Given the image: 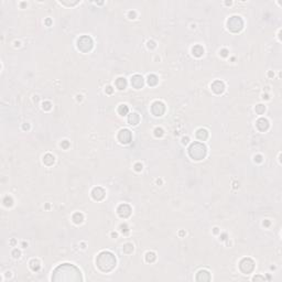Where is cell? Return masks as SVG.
<instances>
[{
    "mask_svg": "<svg viewBox=\"0 0 282 282\" xmlns=\"http://www.w3.org/2000/svg\"><path fill=\"white\" fill-rule=\"evenodd\" d=\"M130 212H131V208L127 204H122V205H120L118 207V214L121 217H128L130 215Z\"/></svg>",
    "mask_w": 282,
    "mask_h": 282,
    "instance_id": "obj_9",
    "label": "cell"
},
{
    "mask_svg": "<svg viewBox=\"0 0 282 282\" xmlns=\"http://www.w3.org/2000/svg\"><path fill=\"white\" fill-rule=\"evenodd\" d=\"M45 106V109H50L51 108V104L50 103H45V104H43V107Z\"/></svg>",
    "mask_w": 282,
    "mask_h": 282,
    "instance_id": "obj_26",
    "label": "cell"
},
{
    "mask_svg": "<svg viewBox=\"0 0 282 282\" xmlns=\"http://www.w3.org/2000/svg\"><path fill=\"white\" fill-rule=\"evenodd\" d=\"M107 91H108V93H111V91H113L111 87H107Z\"/></svg>",
    "mask_w": 282,
    "mask_h": 282,
    "instance_id": "obj_29",
    "label": "cell"
},
{
    "mask_svg": "<svg viewBox=\"0 0 282 282\" xmlns=\"http://www.w3.org/2000/svg\"><path fill=\"white\" fill-rule=\"evenodd\" d=\"M154 131H155V136H157V137H161V136L163 134V130L160 129V128H157Z\"/></svg>",
    "mask_w": 282,
    "mask_h": 282,
    "instance_id": "obj_25",
    "label": "cell"
},
{
    "mask_svg": "<svg viewBox=\"0 0 282 282\" xmlns=\"http://www.w3.org/2000/svg\"><path fill=\"white\" fill-rule=\"evenodd\" d=\"M82 274L81 271L75 266L70 263H64L58 266L53 271L52 280L53 281H81Z\"/></svg>",
    "mask_w": 282,
    "mask_h": 282,
    "instance_id": "obj_1",
    "label": "cell"
},
{
    "mask_svg": "<svg viewBox=\"0 0 282 282\" xmlns=\"http://www.w3.org/2000/svg\"><path fill=\"white\" fill-rule=\"evenodd\" d=\"M196 137L200 139V140H202V141H204V140H206L207 137H208V132H207V130L205 129H200L197 130V132H196Z\"/></svg>",
    "mask_w": 282,
    "mask_h": 282,
    "instance_id": "obj_15",
    "label": "cell"
},
{
    "mask_svg": "<svg viewBox=\"0 0 282 282\" xmlns=\"http://www.w3.org/2000/svg\"><path fill=\"white\" fill-rule=\"evenodd\" d=\"M131 84L134 88H141L143 85V78L140 75H134L131 77Z\"/></svg>",
    "mask_w": 282,
    "mask_h": 282,
    "instance_id": "obj_10",
    "label": "cell"
},
{
    "mask_svg": "<svg viewBox=\"0 0 282 282\" xmlns=\"http://www.w3.org/2000/svg\"><path fill=\"white\" fill-rule=\"evenodd\" d=\"M148 84L150 86H154L158 84V77L155 75H149L148 76Z\"/></svg>",
    "mask_w": 282,
    "mask_h": 282,
    "instance_id": "obj_19",
    "label": "cell"
},
{
    "mask_svg": "<svg viewBox=\"0 0 282 282\" xmlns=\"http://www.w3.org/2000/svg\"><path fill=\"white\" fill-rule=\"evenodd\" d=\"M118 139L121 143H129L131 141V132L127 129L121 130L118 134Z\"/></svg>",
    "mask_w": 282,
    "mask_h": 282,
    "instance_id": "obj_8",
    "label": "cell"
},
{
    "mask_svg": "<svg viewBox=\"0 0 282 282\" xmlns=\"http://www.w3.org/2000/svg\"><path fill=\"white\" fill-rule=\"evenodd\" d=\"M192 52H193V54H194L195 56H202L203 53H204V50H203V48L200 46V45H196V46L193 48Z\"/></svg>",
    "mask_w": 282,
    "mask_h": 282,
    "instance_id": "obj_17",
    "label": "cell"
},
{
    "mask_svg": "<svg viewBox=\"0 0 282 282\" xmlns=\"http://www.w3.org/2000/svg\"><path fill=\"white\" fill-rule=\"evenodd\" d=\"M227 25H228V29L233 32H238L240 30L243 29L244 27V22L240 17H237V15H234L228 19L227 21Z\"/></svg>",
    "mask_w": 282,
    "mask_h": 282,
    "instance_id": "obj_4",
    "label": "cell"
},
{
    "mask_svg": "<svg viewBox=\"0 0 282 282\" xmlns=\"http://www.w3.org/2000/svg\"><path fill=\"white\" fill-rule=\"evenodd\" d=\"M222 52H223V53H222V54H223L224 56H226V55H227V51H226V50H223Z\"/></svg>",
    "mask_w": 282,
    "mask_h": 282,
    "instance_id": "obj_28",
    "label": "cell"
},
{
    "mask_svg": "<svg viewBox=\"0 0 282 282\" xmlns=\"http://www.w3.org/2000/svg\"><path fill=\"white\" fill-rule=\"evenodd\" d=\"M96 263L101 271L108 272L115 268L116 258L115 256L109 251H103L98 255V257L96 259Z\"/></svg>",
    "mask_w": 282,
    "mask_h": 282,
    "instance_id": "obj_2",
    "label": "cell"
},
{
    "mask_svg": "<svg viewBox=\"0 0 282 282\" xmlns=\"http://www.w3.org/2000/svg\"><path fill=\"white\" fill-rule=\"evenodd\" d=\"M128 121H129L130 124L136 126V124L139 122V116L137 115V114H131V115L129 116V118H128Z\"/></svg>",
    "mask_w": 282,
    "mask_h": 282,
    "instance_id": "obj_18",
    "label": "cell"
},
{
    "mask_svg": "<svg viewBox=\"0 0 282 282\" xmlns=\"http://www.w3.org/2000/svg\"><path fill=\"white\" fill-rule=\"evenodd\" d=\"M256 111L258 113V114H262L263 111H264V106L262 105H258L257 107H256Z\"/></svg>",
    "mask_w": 282,
    "mask_h": 282,
    "instance_id": "obj_24",
    "label": "cell"
},
{
    "mask_svg": "<svg viewBox=\"0 0 282 282\" xmlns=\"http://www.w3.org/2000/svg\"><path fill=\"white\" fill-rule=\"evenodd\" d=\"M73 220H74L76 224H79V223H82V220H83V215L79 214V213H76L75 215L73 216Z\"/></svg>",
    "mask_w": 282,
    "mask_h": 282,
    "instance_id": "obj_22",
    "label": "cell"
},
{
    "mask_svg": "<svg viewBox=\"0 0 282 282\" xmlns=\"http://www.w3.org/2000/svg\"><path fill=\"white\" fill-rule=\"evenodd\" d=\"M91 194H93V197H94L95 200L99 201V200H103V198H104L105 192H104V190H103L101 187H95V188L93 190V192H91Z\"/></svg>",
    "mask_w": 282,
    "mask_h": 282,
    "instance_id": "obj_11",
    "label": "cell"
},
{
    "mask_svg": "<svg viewBox=\"0 0 282 282\" xmlns=\"http://www.w3.org/2000/svg\"><path fill=\"white\" fill-rule=\"evenodd\" d=\"M43 161L45 164H48V165H51L53 162H54V157H53L52 154H46L45 157H44Z\"/></svg>",
    "mask_w": 282,
    "mask_h": 282,
    "instance_id": "obj_20",
    "label": "cell"
},
{
    "mask_svg": "<svg viewBox=\"0 0 282 282\" xmlns=\"http://www.w3.org/2000/svg\"><path fill=\"white\" fill-rule=\"evenodd\" d=\"M154 259H155V255H154L153 252H148V253H147V256H146V260H147L148 262H152Z\"/></svg>",
    "mask_w": 282,
    "mask_h": 282,
    "instance_id": "obj_23",
    "label": "cell"
},
{
    "mask_svg": "<svg viewBox=\"0 0 282 282\" xmlns=\"http://www.w3.org/2000/svg\"><path fill=\"white\" fill-rule=\"evenodd\" d=\"M77 45H78V49L83 51V52H88L91 48H93V41L89 37H82L81 39H78L77 41Z\"/></svg>",
    "mask_w": 282,
    "mask_h": 282,
    "instance_id": "obj_5",
    "label": "cell"
},
{
    "mask_svg": "<svg viewBox=\"0 0 282 282\" xmlns=\"http://www.w3.org/2000/svg\"><path fill=\"white\" fill-rule=\"evenodd\" d=\"M151 110H152V114L154 116H162L164 110H165V107L161 101H155L151 107Z\"/></svg>",
    "mask_w": 282,
    "mask_h": 282,
    "instance_id": "obj_7",
    "label": "cell"
},
{
    "mask_svg": "<svg viewBox=\"0 0 282 282\" xmlns=\"http://www.w3.org/2000/svg\"><path fill=\"white\" fill-rule=\"evenodd\" d=\"M118 113H119L120 115H127V113H128V107L126 105H120L119 108H118Z\"/></svg>",
    "mask_w": 282,
    "mask_h": 282,
    "instance_id": "obj_21",
    "label": "cell"
},
{
    "mask_svg": "<svg viewBox=\"0 0 282 282\" xmlns=\"http://www.w3.org/2000/svg\"><path fill=\"white\" fill-rule=\"evenodd\" d=\"M61 146H63V147H66V146H67V142H64V143L61 144Z\"/></svg>",
    "mask_w": 282,
    "mask_h": 282,
    "instance_id": "obj_30",
    "label": "cell"
},
{
    "mask_svg": "<svg viewBox=\"0 0 282 282\" xmlns=\"http://www.w3.org/2000/svg\"><path fill=\"white\" fill-rule=\"evenodd\" d=\"M257 127H258L259 130L264 131V130L268 129V127H269V122H268L267 119H264V118H260V119H258V121H257Z\"/></svg>",
    "mask_w": 282,
    "mask_h": 282,
    "instance_id": "obj_13",
    "label": "cell"
},
{
    "mask_svg": "<svg viewBox=\"0 0 282 282\" xmlns=\"http://www.w3.org/2000/svg\"><path fill=\"white\" fill-rule=\"evenodd\" d=\"M212 88H213V91H215V93H217V94H219V93H222V91H224V84H223V82L220 81H216L213 83V85H212Z\"/></svg>",
    "mask_w": 282,
    "mask_h": 282,
    "instance_id": "obj_12",
    "label": "cell"
},
{
    "mask_svg": "<svg viewBox=\"0 0 282 282\" xmlns=\"http://www.w3.org/2000/svg\"><path fill=\"white\" fill-rule=\"evenodd\" d=\"M239 268H240V270H241L244 273H249L253 270L255 263H253V261L251 260V259L245 258L241 260V262H240V264H239Z\"/></svg>",
    "mask_w": 282,
    "mask_h": 282,
    "instance_id": "obj_6",
    "label": "cell"
},
{
    "mask_svg": "<svg viewBox=\"0 0 282 282\" xmlns=\"http://www.w3.org/2000/svg\"><path fill=\"white\" fill-rule=\"evenodd\" d=\"M188 153H190L191 158H193L194 160H202L203 158H205L206 155V147L201 142H195L190 147Z\"/></svg>",
    "mask_w": 282,
    "mask_h": 282,
    "instance_id": "obj_3",
    "label": "cell"
},
{
    "mask_svg": "<svg viewBox=\"0 0 282 282\" xmlns=\"http://www.w3.org/2000/svg\"><path fill=\"white\" fill-rule=\"evenodd\" d=\"M142 169V165H140V164H136V170L137 171H140Z\"/></svg>",
    "mask_w": 282,
    "mask_h": 282,
    "instance_id": "obj_27",
    "label": "cell"
},
{
    "mask_svg": "<svg viewBox=\"0 0 282 282\" xmlns=\"http://www.w3.org/2000/svg\"><path fill=\"white\" fill-rule=\"evenodd\" d=\"M116 86L118 87L119 89H124L126 86H127V82H126L124 78L120 77V78H118V79L116 81Z\"/></svg>",
    "mask_w": 282,
    "mask_h": 282,
    "instance_id": "obj_16",
    "label": "cell"
},
{
    "mask_svg": "<svg viewBox=\"0 0 282 282\" xmlns=\"http://www.w3.org/2000/svg\"><path fill=\"white\" fill-rule=\"evenodd\" d=\"M196 280L197 281H204V280H210V273L207 272V271H200V272L197 273V277H196Z\"/></svg>",
    "mask_w": 282,
    "mask_h": 282,
    "instance_id": "obj_14",
    "label": "cell"
}]
</instances>
